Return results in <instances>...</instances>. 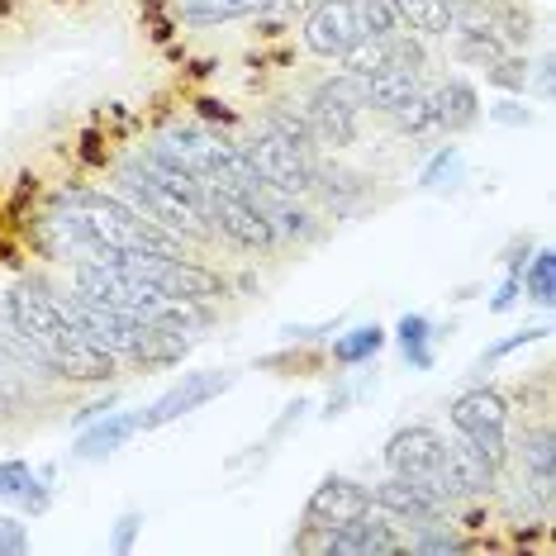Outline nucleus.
<instances>
[{
  "label": "nucleus",
  "mask_w": 556,
  "mask_h": 556,
  "mask_svg": "<svg viewBox=\"0 0 556 556\" xmlns=\"http://www.w3.org/2000/svg\"><path fill=\"white\" fill-rule=\"evenodd\" d=\"M0 338L24 362L43 366L62 381H110L115 376V357L86 338L67 295L48 290L43 281H20L5 295V333Z\"/></svg>",
  "instance_id": "f257e3e1"
},
{
  "label": "nucleus",
  "mask_w": 556,
  "mask_h": 556,
  "mask_svg": "<svg viewBox=\"0 0 556 556\" xmlns=\"http://www.w3.org/2000/svg\"><path fill=\"white\" fill-rule=\"evenodd\" d=\"M119 191L134 200L138 214H148L153 224H162L172 238H210V219H205V200L176 191V186L157 181L143 162H129L119 172Z\"/></svg>",
  "instance_id": "f03ea898"
},
{
  "label": "nucleus",
  "mask_w": 556,
  "mask_h": 556,
  "mask_svg": "<svg viewBox=\"0 0 556 556\" xmlns=\"http://www.w3.org/2000/svg\"><path fill=\"white\" fill-rule=\"evenodd\" d=\"M115 267L138 276L143 286H153L157 295L176 300V305H205V300L224 295V281L195 262H186L181 252H119Z\"/></svg>",
  "instance_id": "7ed1b4c3"
},
{
  "label": "nucleus",
  "mask_w": 556,
  "mask_h": 556,
  "mask_svg": "<svg viewBox=\"0 0 556 556\" xmlns=\"http://www.w3.org/2000/svg\"><path fill=\"white\" fill-rule=\"evenodd\" d=\"M243 157L252 162V172H257L262 191L305 195V191H314V176H319V167H314V143H300V138L271 129V124H262V134L243 148Z\"/></svg>",
  "instance_id": "20e7f679"
},
{
  "label": "nucleus",
  "mask_w": 556,
  "mask_h": 556,
  "mask_svg": "<svg viewBox=\"0 0 556 556\" xmlns=\"http://www.w3.org/2000/svg\"><path fill=\"white\" fill-rule=\"evenodd\" d=\"M452 428H457L495 471H504V462H509V400H504L500 390L476 386V390H466V395H457V404H452Z\"/></svg>",
  "instance_id": "39448f33"
},
{
  "label": "nucleus",
  "mask_w": 556,
  "mask_h": 556,
  "mask_svg": "<svg viewBox=\"0 0 556 556\" xmlns=\"http://www.w3.org/2000/svg\"><path fill=\"white\" fill-rule=\"evenodd\" d=\"M205 219L214 233H224L233 248L243 252H267L276 248V229L267 210L257 205V195L229 191V186H205Z\"/></svg>",
  "instance_id": "423d86ee"
},
{
  "label": "nucleus",
  "mask_w": 556,
  "mask_h": 556,
  "mask_svg": "<svg viewBox=\"0 0 556 556\" xmlns=\"http://www.w3.org/2000/svg\"><path fill=\"white\" fill-rule=\"evenodd\" d=\"M366 110V81L362 77H333L309 100V129L333 148H348L357 138V115Z\"/></svg>",
  "instance_id": "0eeeda50"
},
{
  "label": "nucleus",
  "mask_w": 556,
  "mask_h": 556,
  "mask_svg": "<svg viewBox=\"0 0 556 556\" xmlns=\"http://www.w3.org/2000/svg\"><path fill=\"white\" fill-rule=\"evenodd\" d=\"M371 504L390 518H400V523H438L442 514L452 509V495L438 485V476H395L390 471V480H381V485L371 490Z\"/></svg>",
  "instance_id": "6e6552de"
},
{
  "label": "nucleus",
  "mask_w": 556,
  "mask_h": 556,
  "mask_svg": "<svg viewBox=\"0 0 556 556\" xmlns=\"http://www.w3.org/2000/svg\"><path fill=\"white\" fill-rule=\"evenodd\" d=\"M233 381H238V371H181V381H176L172 390H162V395L138 414V428L153 433V428H167L176 419H186V414L205 409L210 400H219Z\"/></svg>",
  "instance_id": "1a4fd4ad"
},
{
  "label": "nucleus",
  "mask_w": 556,
  "mask_h": 556,
  "mask_svg": "<svg viewBox=\"0 0 556 556\" xmlns=\"http://www.w3.org/2000/svg\"><path fill=\"white\" fill-rule=\"evenodd\" d=\"M362 514H371V490L348 476H324L305 504V533H333Z\"/></svg>",
  "instance_id": "9d476101"
},
{
  "label": "nucleus",
  "mask_w": 556,
  "mask_h": 556,
  "mask_svg": "<svg viewBox=\"0 0 556 556\" xmlns=\"http://www.w3.org/2000/svg\"><path fill=\"white\" fill-rule=\"evenodd\" d=\"M67 305H72L77 324L86 328V338H91L96 348H105L115 362H119V357H129V362H134L138 338H143V319H129V314L100 305V300H91V295H77V290L67 295Z\"/></svg>",
  "instance_id": "9b49d317"
},
{
  "label": "nucleus",
  "mask_w": 556,
  "mask_h": 556,
  "mask_svg": "<svg viewBox=\"0 0 556 556\" xmlns=\"http://www.w3.org/2000/svg\"><path fill=\"white\" fill-rule=\"evenodd\" d=\"M300 34H305V48L314 58H343L348 48L362 39L357 0H314Z\"/></svg>",
  "instance_id": "f8f14e48"
},
{
  "label": "nucleus",
  "mask_w": 556,
  "mask_h": 556,
  "mask_svg": "<svg viewBox=\"0 0 556 556\" xmlns=\"http://www.w3.org/2000/svg\"><path fill=\"white\" fill-rule=\"evenodd\" d=\"M495 466H490L480 452L466 442L462 433L442 442V466H438V485L447 490L452 500H471V495H490L495 490Z\"/></svg>",
  "instance_id": "ddd939ff"
},
{
  "label": "nucleus",
  "mask_w": 556,
  "mask_h": 556,
  "mask_svg": "<svg viewBox=\"0 0 556 556\" xmlns=\"http://www.w3.org/2000/svg\"><path fill=\"white\" fill-rule=\"evenodd\" d=\"M442 438L433 424H409L400 433H390L386 442V466L395 476H438L442 466Z\"/></svg>",
  "instance_id": "4468645a"
},
{
  "label": "nucleus",
  "mask_w": 556,
  "mask_h": 556,
  "mask_svg": "<svg viewBox=\"0 0 556 556\" xmlns=\"http://www.w3.org/2000/svg\"><path fill=\"white\" fill-rule=\"evenodd\" d=\"M324 552H333V556H395V552H404V542L390 533L386 518L362 514V518H352L348 528L324 533Z\"/></svg>",
  "instance_id": "2eb2a0df"
},
{
  "label": "nucleus",
  "mask_w": 556,
  "mask_h": 556,
  "mask_svg": "<svg viewBox=\"0 0 556 556\" xmlns=\"http://www.w3.org/2000/svg\"><path fill=\"white\" fill-rule=\"evenodd\" d=\"M476 119H480V96H476V86L466 81V77H447V81L438 86V129L462 134V129H471Z\"/></svg>",
  "instance_id": "dca6fc26"
},
{
  "label": "nucleus",
  "mask_w": 556,
  "mask_h": 556,
  "mask_svg": "<svg viewBox=\"0 0 556 556\" xmlns=\"http://www.w3.org/2000/svg\"><path fill=\"white\" fill-rule=\"evenodd\" d=\"M523 476H528V485H533V495L547 504L552 500V490H556V438H552V428H538L533 438H523Z\"/></svg>",
  "instance_id": "f3484780"
},
{
  "label": "nucleus",
  "mask_w": 556,
  "mask_h": 556,
  "mask_svg": "<svg viewBox=\"0 0 556 556\" xmlns=\"http://www.w3.org/2000/svg\"><path fill=\"white\" fill-rule=\"evenodd\" d=\"M138 433V414H105L96 428H86V433L77 438V457L81 462H100L110 457L115 447H124Z\"/></svg>",
  "instance_id": "a211bd4d"
},
{
  "label": "nucleus",
  "mask_w": 556,
  "mask_h": 556,
  "mask_svg": "<svg viewBox=\"0 0 556 556\" xmlns=\"http://www.w3.org/2000/svg\"><path fill=\"white\" fill-rule=\"evenodd\" d=\"M267 5H271V0H186V5H181V20L195 24V29H214V24L262 15Z\"/></svg>",
  "instance_id": "6ab92c4d"
},
{
  "label": "nucleus",
  "mask_w": 556,
  "mask_h": 556,
  "mask_svg": "<svg viewBox=\"0 0 556 556\" xmlns=\"http://www.w3.org/2000/svg\"><path fill=\"white\" fill-rule=\"evenodd\" d=\"M390 5H395V20H404L419 34H433V39L457 29V10H447L442 0H390Z\"/></svg>",
  "instance_id": "aec40b11"
},
{
  "label": "nucleus",
  "mask_w": 556,
  "mask_h": 556,
  "mask_svg": "<svg viewBox=\"0 0 556 556\" xmlns=\"http://www.w3.org/2000/svg\"><path fill=\"white\" fill-rule=\"evenodd\" d=\"M395 338H400V352L409 366H419V371H428L433 366V324L424 319V314H404V319L395 324Z\"/></svg>",
  "instance_id": "412c9836"
},
{
  "label": "nucleus",
  "mask_w": 556,
  "mask_h": 556,
  "mask_svg": "<svg viewBox=\"0 0 556 556\" xmlns=\"http://www.w3.org/2000/svg\"><path fill=\"white\" fill-rule=\"evenodd\" d=\"M381 348H386V328L381 324H362V328H352V333H343L333 343V362L338 366H362V362H371Z\"/></svg>",
  "instance_id": "4be33fe9"
},
{
  "label": "nucleus",
  "mask_w": 556,
  "mask_h": 556,
  "mask_svg": "<svg viewBox=\"0 0 556 556\" xmlns=\"http://www.w3.org/2000/svg\"><path fill=\"white\" fill-rule=\"evenodd\" d=\"M390 43H395V34H381V39H376V34H366V39H357L343 53V72L348 77H371V72H381L386 67V58H390Z\"/></svg>",
  "instance_id": "5701e85b"
},
{
  "label": "nucleus",
  "mask_w": 556,
  "mask_h": 556,
  "mask_svg": "<svg viewBox=\"0 0 556 556\" xmlns=\"http://www.w3.org/2000/svg\"><path fill=\"white\" fill-rule=\"evenodd\" d=\"M518 286L528 290V300H533V305H552V300H556V257H552V248L533 252V262L523 267Z\"/></svg>",
  "instance_id": "b1692460"
},
{
  "label": "nucleus",
  "mask_w": 556,
  "mask_h": 556,
  "mask_svg": "<svg viewBox=\"0 0 556 556\" xmlns=\"http://www.w3.org/2000/svg\"><path fill=\"white\" fill-rule=\"evenodd\" d=\"M390 115H395V124L404 134H428V129H438V91H414L409 100H404V105H395L390 110Z\"/></svg>",
  "instance_id": "393cba45"
},
{
  "label": "nucleus",
  "mask_w": 556,
  "mask_h": 556,
  "mask_svg": "<svg viewBox=\"0 0 556 556\" xmlns=\"http://www.w3.org/2000/svg\"><path fill=\"white\" fill-rule=\"evenodd\" d=\"M457 58L490 67V62H500V58H504V43H500L490 29H476V24L466 29V24H457Z\"/></svg>",
  "instance_id": "a878e982"
},
{
  "label": "nucleus",
  "mask_w": 556,
  "mask_h": 556,
  "mask_svg": "<svg viewBox=\"0 0 556 556\" xmlns=\"http://www.w3.org/2000/svg\"><path fill=\"white\" fill-rule=\"evenodd\" d=\"M457 176H462V148H442V153L424 167L419 186L424 191H442V186H457Z\"/></svg>",
  "instance_id": "bb28decb"
},
{
  "label": "nucleus",
  "mask_w": 556,
  "mask_h": 556,
  "mask_svg": "<svg viewBox=\"0 0 556 556\" xmlns=\"http://www.w3.org/2000/svg\"><path fill=\"white\" fill-rule=\"evenodd\" d=\"M357 20H362V39L366 34H400V20H395V5L390 0H357Z\"/></svg>",
  "instance_id": "cd10ccee"
},
{
  "label": "nucleus",
  "mask_w": 556,
  "mask_h": 556,
  "mask_svg": "<svg viewBox=\"0 0 556 556\" xmlns=\"http://www.w3.org/2000/svg\"><path fill=\"white\" fill-rule=\"evenodd\" d=\"M29 552V528L15 514H0V556H24Z\"/></svg>",
  "instance_id": "c85d7f7f"
},
{
  "label": "nucleus",
  "mask_w": 556,
  "mask_h": 556,
  "mask_svg": "<svg viewBox=\"0 0 556 556\" xmlns=\"http://www.w3.org/2000/svg\"><path fill=\"white\" fill-rule=\"evenodd\" d=\"M428 528H433V533L404 542V547H414V552H424V556H433V552H466V547H471V542L457 538V533H438V523H428Z\"/></svg>",
  "instance_id": "c756f323"
},
{
  "label": "nucleus",
  "mask_w": 556,
  "mask_h": 556,
  "mask_svg": "<svg viewBox=\"0 0 556 556\" xmlns=\"http://www.w3.org/2000/svg\"><path fill=\"white\" fill-rule=\"evenodd\" d=\"M547 333H552L547 324H542V328H518L514 338H504V343H495V348L485 352V366H490V362H500V357H509V352H518V348H528V343H542Z\"/></svg>",
  "instance_id": "7c9ffc66"
},
{
  "label": "nucleus",
  "mask_w": 556,
  "mask_h": 556,
  "mask_svg": "<svg viewBox=\"0 0 556 556\" xmlns=\"http://www.w3.org/2000/svg\"><path fill=\"white\" fill-rule=\"evenodd\" d=\"M29 476H34L29 462H20V457L15 462H0V500H15Z\"/></svg>",
  "instance_id": "2f4dec72"
},
{
  "label": "nucleus",
  "mask_w": 556,
  "mask_h": 556,
  "mask_svg": "<svg viewBox=\"0 0 556 556\" xmlns=\"http://www.w3.org/2000/svg\"><path fill=\"white\" fill-rule=\"evenodd\" d=\"M490 81L495 86H509V91H523V81H528V67L523 62H514V58H500V62H490Z\"/></svg>",
  "instance_id": "473e14b6"
},
{
  "label": "nucleus",
  "mask_w": 556,
  "mask_h": 556,
  "mask_svg": "<svg viewBox=\"0 0 556 556\" xmlns=\"http://www.w3.org/2000/svg\"><path fill=\"white\" fill-rule=\"evenodd\" d=\"M138 528H143V514H138V509L119 514V523H115V538H110V547H115V552H129V547H134V538H138Z\"/></svg>",
  "instance_id": "72a5a7b5"
},
{
  "label": "nucleus",
  "mask_w": 556,
  "mask_h": 556,
  "mask_svg": "<svg viewBox=\"0 0 556 556\" xmlns=\"http://www.w3.org/2000/svg\"><path fill=\"white\" fill-rule=\"evenodd\" d=\"M490 119H495V124H509V129H523V124H533V115H528L518 100H500V105L490 110Z\"/></svg>",
  "instance_id": "f704fd0d"
},
{
  "label": "nucleus",
  "mask_w": 556,
  "mask_h": 556,
  "mask_svg": "<svg viewBox=\"0 0 556 556\" xmlns=\"http://www.w3.org/2000/svg\"><path fill=\"white\" fill-rule=\"evenodd\" d=\"M514 300H518V271H509V276H504V286H500V295L490 300V309H495V314H504V309L514 305Z\"/></svg>",
  "instance_id": "c9c22d12"
},
{
  "label": "nucleus",
  "mask_w": 556,
  "mask_h": 556,
  "mask_svg": "<svg viewBox=\"0 0 556 556\" xmlns=\"http://www.w3.org/2000/svg\"><path fill=\"white\" fill-rule=\"evenodd\" d=\"M538 86H542V91H552V58L538 67Z\"/></svg>",
  "instance_id": "e433bc0d"
},
{
  "label": "nucleus",
  "mask_w": 556,
  "mask_h": 556,
  "mask_svg": "<svg viewBox=\"0 0 556 556\" xmlns=\"http://www.w3.org/2000/svg\"><path fill=\"white\" fill-rule=\"evenodd\" d=\"M10 409V395H5V386H0V414H5Z\"/></svg>",
  "instance_id": "4c0bfd02"
},
{
  "label": "nucleus",
  "mask_w": 556,
  "mask_h": 556,
  "mask_svg": "<svg viewBox=\"0 0 556 556\" xmlns=\"http://www.w3.org/2000/svg\"><path fill=\"white\" fill-rule=\"evenodd\" d=\"M442 5H447V10H462V5H466V0H442Z\"/></svg>",
  "instance_id": "58836bf2"
}]
</instances>
